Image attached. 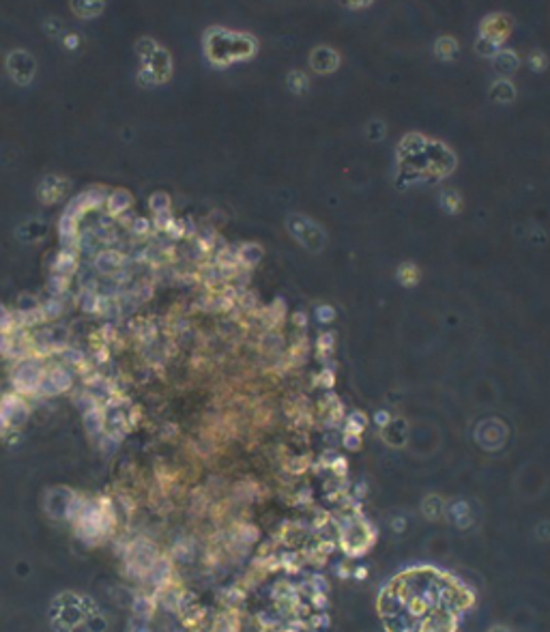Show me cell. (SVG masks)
Listing matches in <instances>:
<instances>
[{"label": "cell", "instance_id": "1", "mask_svg": "<svg viewBox=\"0 0 550 632\" xmlns=\"http://www.w3.org/2000/svg\"><path fill=\"white\" fill-rule=\"evenodd\" d=\"M344 443H346V448H348V450H359V437H357V435H350V432H348V435L344 437Z\"/></svg>", "mask_w": 550, "mask_h": 632}, {"label": "cell", "instance_id": "2", "mask_svg": "<svg viewBox=\"0 0 550 632\" xmlns=\"http://www.w3.org/2000/svg\"><path fill=\"white\" fill-rule=\"evenodd\" d=\"M376 419H378V424H385V421H389V415L387 413H378Z\"/></svg>", "mask_w": 550, "mask_h": 632}, {"label": "cell", "instance_id": "3", "mask_svg": "<svg viewBox=\"0 0 550 632\" xmlns=\"http://www.w3.org/2000/svg\"><path fill=\"white\" fill-rule=\"evenodd\" d=\"M490 632H510L508 628H501V626H496V628H492Z\"/></svg>", "mask_w": 550, "mask_h": 632}]
</instances>
